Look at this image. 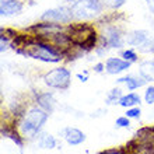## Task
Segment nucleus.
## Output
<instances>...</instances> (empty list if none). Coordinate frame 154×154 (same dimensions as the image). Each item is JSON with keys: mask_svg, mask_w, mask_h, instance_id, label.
<instances>
[{"mask_svg": "<svg viewBox=\"0 0 154 154\" xmlns=\"http://www.w3.org/2000/svg\"><path fill=\"white\" fill-rule=\"evenodd\" d=\"M66 34H67L69 39L72 41V44L81 49H85V51L94 48L97 44V32H95L94 27L88 24L69 25L66 28Z\"/></svg>", "mask_w": 154, "mask_h": 154, "instance_id": "f03ea898", "label": "nucleus"}, {"mask_svg": "<svg viewBox=\"0 0 154 154\" xmlns=\"http://www.w3.org/2000/svg\"><path fill=\"white\" fill-rule=\"evenodd\" d=\"M38 102H39V105L44 108L45 111H49V112H52L53 111V98L51 94H42L38 97Z\"/></svg>", "mask_w": 154, "mask_h": 154, "instance_id": "4468645a", "label": "nucleus"}, {"mask_svg": "<svg viewBox=\"0 0 154 154\" xmlns=\"http://www.w3.org/2000/svg\"><path fill=\"white\" fill-rule=\"evenodd\" d=\"M122 57H123L125 60L130 62V63H133V62L137 60V55H136V52H134V51H132V49L123 51V52H122Z\"/></svg>", "mask_w": 154, "mask_h": 154, "instance_id": "f3484780", "label": "nucleus"}, {"mask_svg": "<svg viewBox=\"0 0 154 154\" xmlns=\"http://www.w3.org/2000/svg\"><path fill=\"white\" fill-rule=\"evenodd\" d=\"M70 72L65 67H57V69L51 70L49 73L45 74L44 80L45 83L49 85V87H53V88H62L65 90L69 87L70 84Z\"/></svg>", "mask_w": 154, "mask_h": 154, "instance_id": "39448f33", "label": "nucleus"}, {"mask_svg": "<svg viewBox=\"0 0 154 154\" xmlns=\"http://www.w3.org/2000/svg\"><path fill=\"white\" fill-rule=\"evenodd\" d=\"M119 97H121V90H118V88L111 90L109 95H108V98H106V102H108V104H114L115 101H118V98ZM119 100H121V98H119Z\"/></svg>", "mask_w": 154, "mask_h": 154, "instance_id": "a211bd4d", "label": "nucleus"}, {"mask_svg": "<svg viewBox=\"0 0 154 154\" xmlns=\"http://www.w3.org/2000/svg\"><path fill=\"white\" fill-rule=\"evenodd\" d=\"M150 37H151V35H149V32H147V31L140 29V31H133V32H130L129 35H128V38H126V41H128V44L132 45V46L142 48L143 45H144L147 41L150 39Z\"/></svg>", "mask_w": 154, "mask_h": 154, "instance_id": "9d476101", "label": "nucleus"}, {"mask_svg": "<svg viewBox=\"0 0 154 154\" xmlns=\"http://www.w3.org/2000/svg\"><path fill=\"white\" fill-rule=\"evenodd\" d=\"M130 62L125 60V59H118V57H109L105 63V70L109 74H119L122 72H125L126 69L130 67Z\"/></svg>", "mask_w": 154, "mask_h": 154, "instance_id": "6e6552de", "label": "nucleus"}, {"mask_svg": "<svg viewBox=\"0 0 154 154\" xmlns=\"http://www.w3.org/2000/svg\"><path fill=\"white\" fill-rule=\"evenodd\" d=\"M139 102H140V97L137 94H128L125 97H121V100H119V104L122 106H134Z\"/></svg>", "mask_w": 154, "mask_h": 154, "instance_id": "2eb2a0df", "label": "nucleus"}, {"mask_svg": "<svg viewBox=\"0 0 154 154\" xmlns=\"http://www.w3.org/2000/svg\"><path fill=\"white\" fill-rule=\"evenodd\" d=\"M77 77H79L81 81H85V80H87V76H83V74H77Z\"/></svg>", "mask_w": 154, "mask_h": 154, "instance_id": "bb28decb", "label": "nucleus"}, {"mask_svg": "<svg viewBox=\"0 0 154 154\" xmlns=\"http://www.w3.org/2000/svg\"><path fill=\"white\" fill-rule=\"evenodd\" d=\"M146 3H147V6H149V8L154 13V0H146Z\"/></svg>", "mask_w": 154, "mask_h": 154, "instance_id": "a878e982", "label": "nucleus"}, {"mask_svg": "<svg viewBox=\"0 0 154 154\" xmlns=\"http://www.w3.org/2000/svg\"><path fill=\"white\" fill-rule=\"evenodd\" d=\"M104 67H105V66L102 65V63H97V65L94 66V72H97V73H101L102 70H104Z\"/></svg>", "mask_w": 154, "mask_h": 154, "instance_id": "b1692460", "label": "nucleus"}, {"mask_svg": "<svg viewBox=\"0 0 154 154\" xmlns=\"http://www.w3.org/2000/svg\"><path fill=\"white\" fill-rule=\"evenodd\" d=\"M140 74L143 79L154 81V60H146L140 65Z\"/></svg>", "mask_w": 154, "mask_h": 154, "instance_id": "f8f14e48", "label": "nucleus"}, {"mask_svg": "<svg viewBox=\"0 0 154 154\" xmlns=\"http://www.w3.org/2000/svg\"><path fill=\"white\" fill-rule=\"evenodd\" d=\"M3 134H6V136H8V137H11L14 142H17V144L18 146H21V140L18 139V134L14 133L13 130H8V129H3Z\"/></svg>", "mask_w": 154, "mask_h": 154, "instance_id": "aec40b11", "label": "nucleus"}, {"mask_svg": "<svg viewBox=\"0 0 154 154\" xmlns=\"http://www.w3.org/2000/svg\"><path fill=\"white\" fill-rule=\"evenodd\" d=\"M17 52L23 53L28 57H32V59L48 62V63H57L63 59V53L59 49H56L53 45L42 39H29Z\"/></svg>", "mask_w": 154, "mask_h": 154, "instance_id": "f257e3e1", "label": "nucleus"}, {"mask_svg": "<svg viewBox=\"0 0 154 154\" xmlns=\"http://www.w3.org/2000/svg\"><path fill=\"white\" fill-rule=\"evenodd\" d=\"M116 125L121 126V128H126V126H129V119H128V116L126 118H118Z\"/></svg>", "mask_w": 154, "mask_h": 154, "instance_id": "5701e85b", "label": "nucleus"}, {"mask_svg": "<svg viewBox=\"0 0 154 154\" xmlns=\"http://www.w3.org/2000/svg\"><path fill=\"white\" fill-rule=\"evenodd\" d=\"M126 0H102V3L106 4V6H109L112 8H119L122 7L123 4H125Z\"/></svg>", "mask_w": 154, "mask_h": 154, "instance_id": "6ab92c4d", "label": "nucleus"}, {"mask_svg": "<svg viewBox=\"0 0 154 154\" xmlns=\"http://www.w3.org/2000/svg\"><path fill=\"white\" fill-rule=\"evenodd\" d=\"M69 3L73 16L80 20L94 18L101 14L104 8L102 0H69Z\"/></svg>", "mask_w": 154, "mask_h": 154, "instance_id": "7ed1b4c3", "label": "nucleus"}, {"mask_svg": "<svg viewBox=\"0 0 154 154\" xmlns=\"http://www.w3.org/2000/svg\"><path fill=\"white\" fill-rule=\"evenodd\" d=\"M38 144L42 149H53L55 147V139H53V136H51L48 133H42L38 137Z\"/></svg>", "mask_w": 154, "mask_h": 154, "instance_id": "dca6fc26", "label": "nucleus"}, {"mask_svg": "<svg viewBox=\"0 0 154 154\" xmlns=\"http://www.w3.org/2000/svg\"><path fill=\"white\" fill-rule=\"evenodd\" d=\"M144 98H146V102H149V104H154V87H149V88L146 90V95H144Z\"/></svg>", "mask_w": 154, "mask_h": 154, "instance_id": "412c9836", "label": "nucleus"}, {"mask_svg": "<svg viewBox=\"0 0 154 154\" xmlns=\"http://www.w3.org/2000/svg\"><path fill=\"white\" fill-rule=\"evenodd\" d=\"M102 154H125V153H123V151H119V150H106Z\"/></svg>", "mask_w": 154, "mask_h": 154, "instance_id": "393cba45", "label": "nucleus"}, {"mask_svg": "<svg viewBox=\"0 0 154 154\" xmlns=\"http://www.w3.org/2000/svg\"><path fill=\"white\" fill-rule=\"evenodd\" d=\"M119 83H126V85H128V88L129 90H134V88H139V87H142V85H144V83H146V79H137V77L134 76H126V77H122V79H119Z\"/></svg>", "mask_w": 154, "mask_h": 154, "instance_id": "ddd939ff", "label": "nucleus"}, {"mask_svg": "<svg viewBox=\"0 0 154 154\" xmlns=\"http://www.w3.org/2000/svg\"><path fill=\"white\" fill-rule=\"evenodd\" d=\"M48 119V114L45 111L41 109H31L28 114L25 115L24 121L21 122L20 129L21 133L24 136H28V137H32L39 132V129L42 128L45 122Z\"/></svg>", "mask_w": 154, "mask_h": 154, "instance_id": "20e7f679", "label": "nucleus"}, {"mask_svg": "<svg viewBox=\"0 0 154 154\" xmlns=\"http://www.w3.org/2000/svg\"><path fill=\"white\" fill-rule=\"evenodd\" d=\"M66 140L69 144L72 146H76V144H80L85 140V134L83 132H80L79 129H74V128H69L66 129V134H65Z\"/></svg>", "mask_w": 154, "mask_h": 154, "instance_id": "9b49d317", "label": "nucleus"}, {"mask_svg": "<svg viewBox=\"0 0 154 154\" xmlns=\"http://www.w3.org/2000/svg\"><path fill=\"white\" fill-rule=\"evenodd\" d=\"M126 116L128 118H139L140 116V109L139 108H132L126 112Z\"/></svg>", "mask_w": 154, "mask_h": 154, "instance_id": "4be33fe9", "label": "nucleus"}, {"mask_svg": "<svg viewBox=\"0 0 154 154\" xmlns=\"http://www.w3.org/2000/svg\"><path fill=\"white\" fill-rule=\"evenodd\" d=\"M73 13L70 7H56L51 8L42 14V21L46 23H56V24H69L73 20Z\"/></svg>", "mask_w": 154, "mask_h": 154, "instance_id": "423d86ee", "label": "nucleus"}, {"mask_svg": "<svg viewBox=\"0 0 154 154\" xmlns=\"http://www.w3.org/2000/svg\"><path fill=\"white\" fill-rule=\"evenodd\" d=\"M23 10V3L20 0H2L0 3V14L4 17L18 14Z\"/></svg>", "mask_w": 154, "mask_h": 154, "instance_id": "1a4fd4ad", "label": "nucleus"}, {"mask_svg": "<svg viewBox=\"0 0 154 154\" xmlns=\"http://www.w3.org/2000/svg\"><path fill=\"white\" fill-rule=\"evenodd\" d=\"M102 41L105 42V45L111 46V48H121L123 45V38H122L121 31L115 27H109L106 29L104 35H102Z\"/></svg>", "mask_w": 154, "mask_h": 154, "instance_id": "0eeeda50", "label": "nucleus"}]
</instances>
